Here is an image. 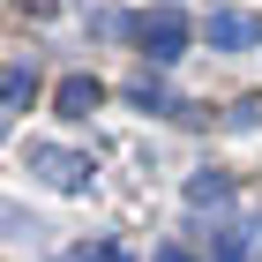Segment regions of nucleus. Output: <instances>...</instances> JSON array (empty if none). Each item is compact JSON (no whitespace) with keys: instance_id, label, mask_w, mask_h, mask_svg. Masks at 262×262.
<instances>
[{"instance_id":"nucleus-1","label":"nucleus","mask_w":262,"mask_h":262,"mask_svg":"<svg viewBox=\"0 0 262 262\" xmlns=\"http://www.w3.org/2000/svg\"><path fill=\"white\" fill-rule=\"evenodd\" d=\"M187 38H195V23H187L180 8H142L135 15V45L150 53V60H180Z\"/></svg>"},{"instance_id":"nucleus-2","label":"nucleus","mask_w":262,"mask_h":262,"mask_svg":"<svg viewBox=\"0 0 262 262\" xmlns=\"http://www.w3.org/2000/svg\"><path fill=\"white\" fill-rule=\"evenodd\" d=\"M30 172H45L60 195H82V187H90V158H75L60 142H30Z\"/></svg>"},{"instance_id":"nucleus-3","label":"nucleus","mask_w":262,"mask_h":262,"mask_svg":"<svg viewBox=\"0 0 262 262\" xmlns=\"http://www.w3.org/2000/svg\"><path fill=\"white\" fill-rule=\"evenodd\" d=\"M202 30H210V45H217V53H240V45L262 38V23L240 15V8H210V23H202Z\"/></svg>"},{"instance_id":"nucleus-4","label":"nucleus","mask_w":262,"mask_h":262,"mask_svg":"<svg viewBox=\"0 0 262 262\" xmlns=\"http://www.w3.org/2000/svg\"><path fill=\"white\" fill-rule=\"evenodd\" d=\"M53 105H60V120H90V113L105 105V82L98 75H68L60 90H53Z\"/></svg>"},{"instance_id":"nucleus-5","label":"nucleus","mask_w":262,"mask_h":262,"mask_svg":"<svg viewBox=\"0 0 262 262\" xmlns=\"http://www.w3.org/2000/svg\"><path fill=\"white\" fill-rule=\"evenodd\" d=\"M30 90H38V68H30V60H8V75H0V98H8V113H23V105H30Z\"/></svg>"},{"instance_id":"nucleus-6","label":"nucleus","mask_w":262,"mask_h":262,"mask_svg":"<svg viewBox=\"0 0 262 262\" xmlns=\"http://www.w3.org/2000/svg\"><path fill=\"white\" fill-rule=\"evenodd\" d=\"M232 195V180H225V172H195V180H187V202H202V210H210V202H225Z\"/></svg>"},{"instance_id":"nucleus-7","label":"nucleus","mask_w":262,"mask_h":262,"mask_svg":"<svg viewBox=\"0 0 262 262\" xmlns=\"http://www.w3.org/2000/svg\"><path fill=\"white\" fill-rule=\"evenodd\" d=\"M217 262H247V232H217Z\"/></svg>"},{"instance_id":"nucleus-8","label":"nucleus","mask_w":262,"mask_h":262,"mask_svg":"<svg viewBox=\"0 0 262 262\" xmlns=\"http://www.w3.org/2000/svg\"><path fill=\"white\" fill-rule=\"evenodd\" d=\"M75 262H120V255H113V247H82Z\"/></svg>"},{"instance_id":"nucleus-9","label":"nucleus","mask_w":262,"mask_h":262,"mask_svg":"<svg viewBox=\"0 0 262 262\" xmlns=\"http://www.w3.org/2000/svg\"><path fill=\"white\" fill-rule=\"evenodd\" d=\"M150 262H195V255H187V247H158Z\"/></svg>"}]
</instances>
